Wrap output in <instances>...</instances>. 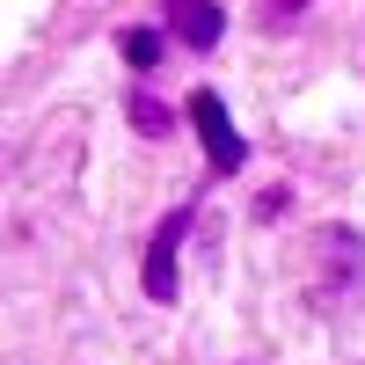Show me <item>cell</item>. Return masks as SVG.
Instances as JSON below:
<instances>
[{"label":"cell","mask_w":365,"mask_h":365,"mask_svg":"<svg viewBox=\"0 0 365 365\" xmlns=\"http://www.w3.org/2000/svg\"><path fill=\"white\" fill-rule=\"evenodd\" d=\"M190 125H197V139H205L212 175H234L241 161H249V146H241V132L227 125V103L212 96V88H197V96H190Z\"/></svg>","instance_id":"obj_1"},{"label":"cell","mask_w":365,"mask_h":365,"mask_svg":"<svg viewBox=\"0 0 365 365\" xmlns=\"http://www.w3.org/2000/svg\"><path fill=\"white\" fill-rule=\"evenodd\" d=\"M190 220H197V205H175L168 220L154 227V241H146V299H175V256H182V234H190Z\"/></svg>","instance_id":"obj_2"},{"label":"cell","mask_w":365,"mask_h":365,"mask_svg":"<svg viewBox=\"0 0 365 365\" xmlns=\"http://www.w3.org/2000/svg\"><path fill=\"white\" fill-rule=\"evenodd\" d=\"M168 37L190 44V51H212L227 37V15L212 8V0H168Z\"/></svg>","instance_id":"obj_3"},{"label":"cell","mask_w":365,"mask_h":365,"mask_svg":"<svg viewBox=\"0 0 365 365\" xmlns=\"http://www.w3.org/2000/svg\"><path fill=\"white\" fill-rule=\"evenodd\" d=\"M125 117H132V132L139 139H168L175 132V117H168V103H154L146 88H132V103H125Z\"/></svg>","instance_id":"obj_4"},{"label":"cell","mask_w":365,"mask_h":365,"mask_svg":"<svg viewBox=\"0 0 365 365\" xmlns=\"http://www.w3.org/2000/svg\"><path fill=\"white\" fill-rule=\"evenodd\" d=\"M117 51H125L132 73H154V66H161V29H125V37H117Z\"/></svg>","instance_id":"obj_5"},{"label":"cell","mask_w":365,"mask_h":365,"mask_svg":"<svg viewBox=\"0 0 365 365\" xmlns=\"http://www.w3.org/2000/svg\"><path fill=\"white\" fill-rule=\"evenodd\" d=\"M263 8H270V22H278V29H285V22H292L299 8H307V0H263Z\"/></svg>","instance_id":"obj_6"}]
</instances>
